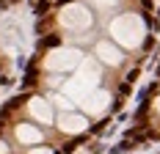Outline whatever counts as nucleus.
I'll return each instance as SVG.
<instances>
[{
    "label": "nucleus",
    "instance_id": "1",
    "mask_svg": "<svg viewBox=\"0 0 160 154\" xmlns=\"http://www.w3.org/2000/svg\"><path fill=\"white\" fill-rule=\"evenodd\" d=\"M55 129L66 135V138H75V135H86L91 129V121L86 113H78V110H64L55 116Z\"/></svg>",
    "mask_w": 160,
    "mask_h": 154
},
{
    "label": "nucleus",
    "instance_id": "2",
    "mask_svg": "<svg viewBox=\"0 0 160 154\" xmlns=\"http://www.w3.org/2000/svg\"><path fill=\"white\" fill-rule=\"evenodd\" d=\"M113 33H116V39L124 47H135L141 41V33L144 31H141V22L135 17H122V19L113 22Z\"/></svg>",
    "mask_w": 160,
    "mask_h": 154
},
{
    "label": "nucleus",
    "instance_id": "3",
    "mask_svg": "<svg viewBox=\"0 0 160 154\" xmlns=\"http://www.w3.org/2000/svg\"><path fill=\"white\" fill-rule=\"evenodd\" d=\"M25 108H28V116L33 118V124L55 127V105L50 99H44V96H31Z\"/></svg>",
    "mask_w": 160,
    "mask_h": 154
},
{
    "label": "nucleus",
    "instance_id": "4",
    "mask_svg": "<svg viewBox=\"0 0 160 154\" xmlns=\"http://www.w3.org/2000/svg\"><path fill=\"white\" fill-rule=\"evenodd\" d=\"M11 138L19 143V146H25V149H31V146H39V143H44V132L31 121H19L11 127Z\"/></svg>",
    "mask_w": 160,
    "mask_h": 154
},
{
    "label": "nucleus",
    "instance_id": "5",
    "mask_svg": "<svg viewBox=\"0 0 160 154\" xmlns=\"http://www.w3.org/2000/svg\"><path fill=\"white\" fill-rule=\"evenodd\" d=\"M108 108H111V94H108V91H91L86 99H83V110H86V116L99 118V116L108 113Z\"/></svg>",
    "mask_w": 160,
    "mask_h": 154
},
{
    "label": "nucleus",
    "instance_id": "6",
    "mask_svg": "<svg viewBox=\"0 0 160 154\" xmlns=\"http://www.w3.org/2000/svg\"><path fill=\"white\" fill-rule=\"evenodd\" d=\"M97 55H99L105 63H111V66L122 63V52H119L116 47H111L108 41H99V44H97Z\"/></svg>",
    "mask_w": 160,
    "mask_h": 154
},
{
    "label": "nucleus",
    "instance_id": "7",
    "mask_svg": "<svg viewBox=\"0 0 160 154\" xmlns=\"http://www.w3.org/2000/svg\"><path fill=\"white\" fill-rule=\"evenodd\" d=\"M25 154H58V152H55L52 146H44V143H39V146H31Z\"/></svg>",
    "mask_w": 160,
    "mask_h": 154
},
{
    "label": "nucleus",
    "instance_id": "8",
    "mask_svg": "<svg viewBox=\"0 0 160 154\" xmlns=\"http://www.w3.org/2000/svg\"><path fill=\"white\" fill-rule=\"evenodd\" d=\"M155 113H158V116H160V96H158V99H155Z\"/></svg>",
    "mask_w": 160,
    "mask_h": 154
},
{
    "label": "nucleus",
    "instance_id": "9",
    "mask_svg": "<svg viewBox=\"0 0 160 154\" xmlns=\"http://www.w3.org/2000/svg\"><path fill=\"white\" fill-rule=\"evenodd\" d=\"M0 6H6V0H0Z\"/></svg>",
    "mask_w": 160,
    "mask_h": 154
},
{
    "label": "nucleus",
    "instance_id": "10",
    "mask_svg": "<svg viewBox=\"0 0 160 154\" xmlns=\"http://www.w3.org/2000/svg\"><path fill=\"white\" fill-rule=\"evenodd\" d=\"M8 3H19V0H8Z\"/></svg>",
    "mask_w": 160,
    "mask_h": 154
}]
</instances>
